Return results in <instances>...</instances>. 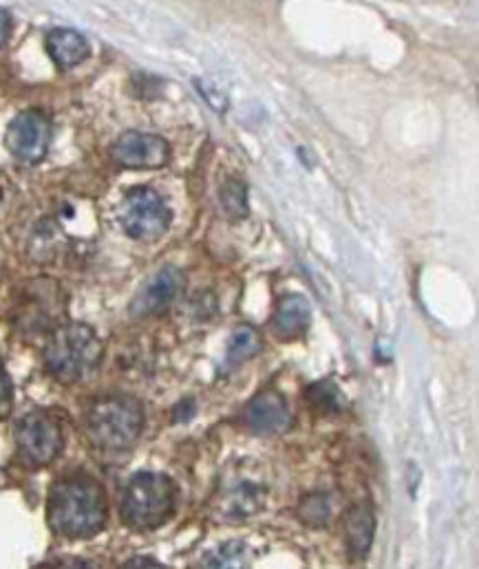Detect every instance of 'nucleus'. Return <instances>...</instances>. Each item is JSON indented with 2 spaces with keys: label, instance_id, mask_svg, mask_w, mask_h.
<instances>
[{
  "label": "nucleus",
  "instance_id": "2eb2a0df",
  "mask_svg": "<svg viewBox=\"0 0 479 569\" xmlns=\"http://www.w3.org/2000/svg\"><path fill=\"white\" fill-rule=\"evenodd\" d=\"M219 203L230 221L246 219L250 214L246 181H241L237 177H228L226 181H223L219 188Z\"/></svg>",
  "mask_w": 479,
  "mask_h": 569
},
{
  "label": "nucleus",
  "instance_id": "ddd939ff",
  "mask_svg": "<svg viewBox=\"0 0 479 569\" xmlns=\"http://www.w3.org/2000/svg\"><path fill=\"white\" fill-rule=\"evenodd\" d=\"M310 320L312 309L303 296H285L279 307H276V314L272 318V331L281 340H294L305 334L307 327H310Z\"/></svg>",
  "mask_w": 479,
  "mask_h": 569
},
{
  "label": "nucleus",
  "instance_id": "6e6552de",
  "mask_svg": "<svg viewBox=\"0 0 479 569\" xmlns=\"http://www.w3.org/2000/svg\"><path fill=\"white\" fill-rule=\"evenodd\" d=\"M49 144H51V120L38 109L18 113L7 126L5 146L20 164L27 166L40 164L49 153Z\"/></svg>",
  "mask_w": 479,
  "mask_h": 569
},
{
  "label": "nucleus",
  "instance_id": "20e7f679",
  "mask_svg": "<svg viewBox=\"0 0 479 569\" xmlns=\"http://www.w3.org/2000/svg\"><path fill=\"white\" fill-rule=\"evenodd\" d=\"M175 508V486L159 472H137L126 483L122 519L133 530H155L166 523Z\"/></svg>",
  "mask_w": 479,
  "mask_h": 569
},
{
  "label": "nucleus",
  "instance_id": "f257e3e1",
  "mask_svg": "<svg viewBox=\"0 0 479 569\" xmlns=\"http://www.w3.org/2000/svg\"><path fill=\"white\" fill-rule=\"evenodd\" d=\"M106 495L102 486L87 475L60 479L49 492V525L69 539H89L106 523Z\"/></svg>",
  "mask_w": 479,
  "mask_h": 569
},
{
  "label": "nucleus",
  "instance_id": "f3484780",
  "mask_svg": "<svg viewBox=\"0 0 479 569\" xmlns=\"http://www.w3.org/2000/svg\"><path fill=\"white\" fill-rule=\"evenodd\" d=\"M298 519H301L305 525H310V528H323L329 521V514H332V508H329V501L325 495H307L301 499L296 508Z\"/></svg>",
  "mask_w": 479,
  "mask_h": 569
},
{
  "label": "nucleus",
  "instance_id": "6ab92c4d",
  "mask_svg": "<svg viewBox=\"0 0 479 569\" xmlns=\"http://www.w3.org/2000/svg\"><path fill=\"white\" fill-rule=\"evenodd\" d=\"M246 567V554L239 543H228L210 558L208 569H243Z\"/></svg>",
  "mask_w": 479,
  "mask_h": 569
},
{
  "label": "nucleus",
  "instance_id": "f03ea898",
  "mask_svg": "<svg viewBox=\"0 0 479 569\" xmlns=\"http://www.w3.org/2000/svg\"><path fill=\"white\" fill-rule=\"evenodd\" d=\"M102 340L84 322L62 325L45 347V367L62 384H76L89 378L102 362Z\"/></svg>",
  "mask_w": 479,
  "mask_h": 569
},
{
  "label": "nucleus",
  "instance_id": "1a4fd4ad",
  "mask_svg": "<svg viewBox=\"0 0 479 569\" xmlns=\"http://www.w3.org/2000/svg\"><path fill=\"white\" fill-rule=\"evenodd\" d=\"M111 155L122 168L155 170V168H164L168 164L170 146L166 139L159 135L126 131L115 139Z\"/></svg>",
  "mask_w": 479,
  "mask_h": 569
},
{
  "label": "nucleus",
  "instance_id": "9b49d317",
  "mask_svg": "<svg viewBox=\"0 0 479 569\" xmlns=\"http://www.w3.org/2000/svg\"><path fill=\"white\" fill-rule=\"evenodd\" d=\"M184 287V274L177 267H162L151 281H148L137 298L133 300L131 311L137 316H155L162 314L170 305L175 303Z\"/></svg>",
  "mask_w": 479,
  "mask_h": 569
},
{
  "label": "nucleus",
  "instance_id": "7ed1b4c3",
  "mask_svg": "<svg viewBox=\"0 0 479 569\" xmlns=\"http://www.w3.org/2000/svg\"><path fill=\"white\" fill-rule=\"evenodd\" d=\"M87 426L98 446L106 450H126L144 431L142 404L129 395L100 397L89 409Z\"/></svg>",
  "mask_w": 479,
  "mask_h": 569
},
{
  "label": "nucleus",
  "instance_id": "dca6fc26",
  "mask_svg": "<svg viewBox=\"0 0 479 569\" xmlns=\"http://www.w3.org/2000/svg\"><path fill=\"white\" fill-rule=\"evenodd\" d=\"M261 349H263V342H261V336L257 334V329H252L250 325H241L239 329H234V334L230 336L228 362L241 364L257 356Z\"/></svg>",
  "mask_w": 479,
  "mask_h": 569
},
{
  "label": "nucleus",
  "instance_id": "b1692460",
  "mask_svg": "<svg viewBox=\"0 0 479 569\" xmlns=\"http://www.w3.org/2000/svg\"><path fill=\"white\" fill-rule=\"evenodd\" d=\"M0 199H3V192H0Z\"/></svg>",
  "mask_w": 479,
  "mask_h": 569
},
{
  "label": "nucleus",
  "instance_id": "4468645a",
  "mask_svg": "<svg viewBox=\"0 0 479 569\" xmlns=\"http://www.w3.org/2000/svg\"><path fill=\"white\" fill-rule=\"evenodd\" d=\"M376 532V517L369 503H356L347 514L345 534L349 554L354 558H365Z\"/></svg>",
  "mask_w": 479,
  "mask_h": 569
},
{
  "label": "nucleus",
  "instance_id": "f8f14e48",
  "mask_svg": "<svg viewBox=\"0 0 479 569\" xmlns=\"http://www.w3.org/2000/svg\"><path fill=\"white\" fill-rule=\"evenodd\" d=\"M47 53L60 69H73L91 56V45L80 31L53 29L47 34Z\"/></svg>",
  "mask_w": 479,
  "mask_h": 569
},
{
  "label": "nucleus",
  "instance_id": "39448f33",
  "mask_svg": "<svg viewBox=\"0 0 479 569\" xmlns=\"http://www.w3.org/2000/svg\"><path fill=\"white\" fill-rule=\"evenodd\" d=\"M170 221H173V212L157 190L135 186L124 195L120 223L131 239L155 241L168 232Z\"/></svg>",
  "mask_w": 479,
  "mask_h": 569
},
{
  "label": "nucleus",
  "instance_id": "aec40b11",
  "mask_svg": "<svg viewBox=\"0 0 479 569\" xmlns=\"http://www.w3.org/2000/svg\"><path fill=\"white\" fill-rule=\"evenodd\" d=\"M14 404V393H12V382H9V375L5 373L3 364H0V420L9 415Z\"/></svg>",
  "mask_w": 479,
  "mask_h": 569
},
{
  "label": "nucleus",
  "instance_id": "0eeeda50",
  "mask_svg": "<svg viewBox=\"0 0 479 569\" xmlns=\"http://www.w3.org/2000/svg\"><path fill=\"white\" fill-rule=\"evenodd\" d=\"M62 431L53 415L45 411L27 413L23 420L16 424V446L20 459L27 466L42 468L49 466L62 450Z\"/></svg>",
  "mask_w": 479,
  "mask_h": 569
},
{
  "label": "nucleus",
  "instance_id": "4be33fe9",
  "mask_svg": "<svg viewBox=\"0 0 479 569\" xmlns=\"http://www.w3.org/2000/svg\"><path fill=\"white\" fill-rule=\"evenodd\" d=\"M12 16H9V12H5V9H0V47H5L9 38H12Z\"/></svg>",
  "mask_w": 479,
  "mask_h": 569
},
{
  "label": "nucleus",
  "instance_id": "412c9836",
  "mask_svg": "<svg viewBox=\"0 0 479 569\" xmlns=\"http://www.w3.org/2000/svg\"><path fill=\"white\" fill-rule=\"evenodd\" d=\"M42 569H95L89 561H82V558H58Z\"/></svg>",
  "mask_w": 479,
  "mask_h": 569
},
{
  "label": "nucleus",
  "instance_id": "a211bd4d",
  "mask_svg": "<svg viewBox=\"0 0 479 569\" xmlns=\"http://www.w3.org/2000/svg\"><path fill=\"white\" fill-rule=\"evenodd\" d=\"M338 389L332 382H318L312 389H307L305 397L318 413H334L340 409L338 404Z\"/></svg>",
  "mask_w": 479,
  "mask_h": 569
},
{
  "label": "nucleus",
  "instance_id": "423d86ee",
  "mask_svg": "<svg viewBox=\"0 0 479 569\" xmlns=\"http://www.w3.org/2000/svg\"><path fill=\"white\" fill-rule=\"evenodd\" d=\"M268 497V488L259 475L257 466L237 464L228 470V475L219 483V510L228 519L239 521L248 519L254 512H259Z\"/></svg>",
  "mask_w": 479,
  "mask_h": 569
},
{
  "label": "nucleus",
  "instance_id": "9d476101",
  "mask_svg": "<svg viewBox=\"0 0 479 569\" xmlns=\"http://www.w3.org/2000/svg\"><path fill=\"white\" fill-rule=\"evenodd\" d=\"M243 422L257 435H281L292 424L290 406L279 391H263L246 406Z\"/></svg>",
  "mask_w": 479,
  "mask_h": 569
},
{
  "label": "nucleus",
  "instance_id": "5701e85b",
  "mask_svg": "<svg viewBox=\"0 0 479 569\" xmlns=\"http://www.w3.org/2000/svg\"><path fill=\"white\" fill-rule=\"evenodd\" d=\"M122 569H164V567L151 561V558H135V561L126 563Z\"/></svg>",
  "mask_w": 479,
  "mask_h": 569
}]
</instances>
